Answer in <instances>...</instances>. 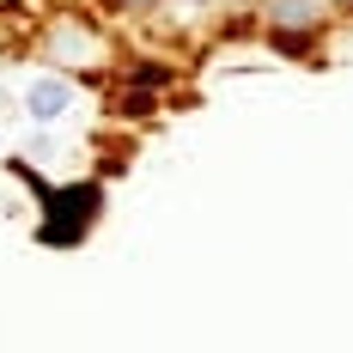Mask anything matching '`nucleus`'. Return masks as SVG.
I'll return each instance as SVG.
<instances>
[{
    "instance_id": "nucleus-1",
    "label": "nucleus",
    "mask_w": 353,
    "mask_h": 353,
    "mask_svg": "<svg viewBox=\"0 0 353 353\" xmlns=\"http://www.w3.org/2000/svg\"><path fill=\"white\" fill-rule=\"evenodd\" d=\"M68 110H73V79L68 73H37L31 85H25V116H31V122L49 128V122H61Z\"/></svg>"
},
{
    "instance_id": "nucleus-2",
    "label": "nucleus",
    "mask_w": 353,
    "mask_h": 353,
    "mask_svg": "<svg viewBox=\"0 0 353 353\" xmlns=\"http://www.w3.org/2000/svg\"><path fill=\"white\" fill-rule=\"evenodd\" d=\"M268 25L274 31H317L323 12H317V0H268Z\"/></svg>"
},
{
    "instance_id": "nucleus-3",
    "label": "nucleus",
    "mask_w": 353,
    "mask_h": 353,
    "mask_svg": "<svg viewBox=\"0 0 353 353\" xmlns=\"http://www.w3.org/2000/svg\"><path fill=\"white\" fill-rule=\"evenodd\" d=\"M98 43H92V31L79 25V19H61L55 25V37H49V61H61V55H92Z\"/></svg>"
},
{
    "instance_id": "nucleus-4",
    "label": "nucleus",
    "mask_w": 353,
    "mask_h": 353,
    "mask_svg": "<svg viewBox=\"0 0 353 353\" xmlns=\"http://www.w3.org/2000/svg\"><path fill=\"white\" fill-rule=\"evenodd\" d=\"M122 6H152V0H122Z\"/></svg>"
}]
</instances>
